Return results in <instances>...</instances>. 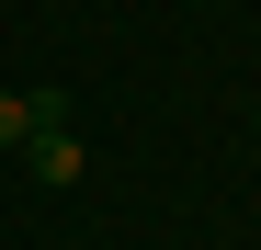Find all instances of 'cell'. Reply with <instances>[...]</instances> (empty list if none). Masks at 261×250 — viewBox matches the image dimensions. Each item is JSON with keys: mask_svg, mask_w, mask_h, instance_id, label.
<instances>
[{"mask_svg": "<svg viewBox=\"0 0 261 250\" xmlns=\"http://www.w3.org/2000/svg\"><path fill=\"white\" fill-rule=\"evenodd\" d=\"M23 171H34V182H46V193H68L80 171H91V148H80V137H68V125H46V137H34V148H23Z\"/></svg>", "mask_w": 261, "mask_h": 250, "instance_id": "1", "label": "cell"}, {"mask_svg": "<svg viewBox=\"0 0 261 250\" xmlns=\"http://www.w3.org/2000/svg\"><path fill=\"white\" fill-rule=\"evenodd\" d=\"M46 125H68V103H57V91H0V148H34Z\"/></svg>", "mask_w": 261, "mask_h": 250, "instance_id": "2", "label": "cell"}]
</instances>
